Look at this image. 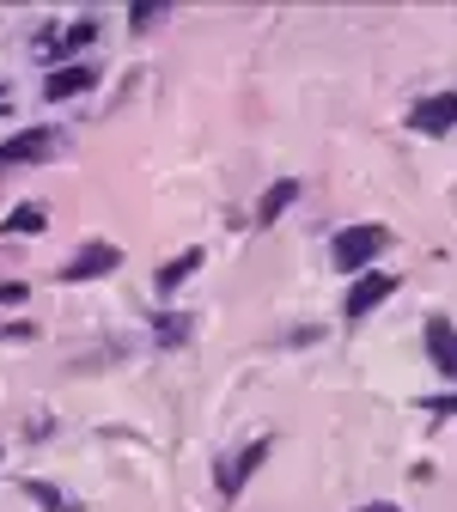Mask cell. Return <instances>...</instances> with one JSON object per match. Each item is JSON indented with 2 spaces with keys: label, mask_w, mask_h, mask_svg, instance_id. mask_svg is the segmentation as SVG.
<instances>
[{
  "label": "cell",
  "mask_w": 457,
  "mask_h": 512,
  "mask_svg": "<svg viewBox=\"0 0 457 512\" xmlns=\"http://www.w3.org/2000/svg\"><path fill=\"white\" fill-rule=\"evenodd\" d=\"M0 116H7V104H0Z\"/></svg>",
  "instance_id": "obj_19"
},
{
  "label": "cell",
  "mask_w": 457,
  "mask_h": 512,
  "mask_svg": "<svg viewBox=\"0 0 457 512\" xmlns=\"http://www.w3.org/2000/svg\"><path fill=\"white\" fill-rule=\"evenodd\" d=\"M263 464H269V439H250L244 452H238V458H232V464L220 470V494H238V488H244V482H250L256 470H263Z\"/></svg>",
  "instance_id": "obj_5"
},
{
  "label": "cell",
  "mask_w": 457,
  "mask_h": 512,
  "mask_svg": "<svg viewBox=\"0 0 457 512\" xmlns=\"http://www.w3.org/2000/svg\"><path fill=\"white\" fill-rule=\"evenodd\" d=\"M159 19H165V7H135V13H128V25H141V31L159 25Z\"/></svg>",
  "instance_id": "obj_15"
},
{
  "label": "cell",
  "mask_w": 457,
  "mask_h": 512,
  "mask_svg": "<svg viewBox=\"0 0 457 512\" xmlns=\"http://www.w3.org/2000/svg\"><path fill=\"white\" fill-rule=\"evenodd\" d=\"M409 128L415 135H445V128H457V92H433L409 110Z\"/></svg>",
  "instance_id": "obj_4"
},
{
  "label": "cell",
  "mask_w": 457,
  "mask_h": 512,
  "mask_svg": "<svg viewBox=\"0 0 457 512\" xmlns=\"http://www.w3.org/2000/svg\"><path fill=\"white\" fill-rule=\"evenodd\" d=\"M427 409L433 415H457V397H427Z\"/></svg>",
  "instance_id": "obj_17"
},
{
  "label": "cell",
  "mask_w": 457,
  "mask_h": 512,
  "mask_svg": "<svg viewBox=\"0 0 457 512\" xmlns=\"http://www.w3.org/2000/svg\"><path fill=\"white\" fill-rule=\"evenodd\" d=\"M25 500H37L43 512H80L68 494H61V488H49V482H25Z\"/></svg>",
  "instance_id": "obj_11"
},
{
  "label": "cell",
  "mask_w": 457,
  "mask_h": 512,
  "mask_svg": "<svg viewBox=\"0 0 457 512\" xmlns=\"http://www.w3.org/2000/svg\"><path fill=\"white\" fill-rule=\"evenodd\" d=\"M92 37H98V25H92V19H80V25H68V31H61V43H55L49 55H74V49H86Z\"/></svg>",
  "instance_id": "obj_12"
},
{
  "label": "cell",
  "mask_w": 457,
  "mask_h": 512,
  "mask_svg": "<svg viewBox=\"0 0 457 512\" xmlns=\"http://www.w3.org/2000/svg\"><path fill=\"white\" fill-rule=\"evenodd\" d=\"M183 336H189L183 317H165V324H159V342H183Z\"/></svg>",
  "instance_id": "obj_14"
},
{
  "label": "cell",
  "mask_w": 457,
  "mask_h": 512,
  "mask_svg": "<svg viewBox=\"0 0 457 512\" xmlns=\"http://www.w3.org/2000/svg\"><path fill=\"white\" fill-rule=\"evenodd\" d=\"M92 86H98V74H92V68H55L43 92H49V98H80V92H92Z\"/></svg>",
  "instance_id": "obj_9"
},
{
  "label": "cell",
  "mask_w": 457,
  "mask_h": 512,
  "mask_svg": "<svg viewBox=\"0 0 457 512\" xmlns=\"http://www.w3.org/2000/svg\"><path fill=\"white\" fill-rule=\"evenodd\" d=\"M384 244H390V232L366 220V226H342L336 244H330V256H336V269H342V275H366V269H372V256H378Z\"/></svg>",
  "instance_id": "obj_1"
},
{
  "label": "cell",
  "mask_w": 457,
  "mask_h": 512,
  "mask_svg": "<svg viewBox=\"0 0 457 512\" xmlns=\"http://www.w3.org/2000/svg\"><path fill=\"white\" fill-rule=\"evenodd\" d=\"M390 293H397V275H378V269H366L360 281H354V293L342 299V317H348V324H360V317H372Z\"/></svg>",
  "instance_id": "obj_2"
},
{
  "label": "cell",
  "mask_w": 457,
  "mask_h": 512,
  "mask_svg": "<svg viewBox=\"0 0 457 512\" xmlns=\"http://www.w3.org/2000/svg\"><path fill=\"white\" fill-rule=\"evenodd\" d=\"M427 354L445 378H457V324L451 317H427Z\"/></svg>",
  "instance_id": "obj_6"
},
{
  "label": "cell",
  "mask_w": 457,
  "mask_h": 512,
  "mask_svg": "<svg viewBox=\"0 0 457 512\" xmlns=\"http://www.w3.org/2000/svg\"><path fill=\"white\" fill-rule=\"evenodd\" d=\"M0 305H25V281H0Z\"/></svg>",
  "instance_id": "obj_16"
},
{
  "label": "cell",
  "mask_w": 457,
  "mask_h": 512,
  "mask_svg": "<svg viewBox=\"0 0 457 512\" xmlns=\"http://www.w3.org/2000/svg\"><path fill=\"white\" fill-rule=\"evenodd\" d=\"M7 232H43V208H19V214H7Z\"/></svg>",
  "instance_id": "obj_13"
},
{
  "label": "cell",
  "mask_w": 457,
  "mask_h": 512,
  "mask_svg": "<svg viewBox=\"0 0 457 512\" xmlns=\"http://www.w3.org/2000/svg\"><path fill=\"white\" fill-rule=\"evenodd\" d=\"M195 269H202V250H183V256H171V263L159 269V293H177Z\"/></svg>",
  "instance_id": "obj_10"
},
{
  "label": "cell",
  "mask_w": 457,
  "mask_h": 512,
  "mask_svg": "<svg viewBox=\"0 0 457 512\" xmlns=\"http://www.w3.org/2000/svg\"><path fill=\"white\" fill-rule=\"evenodd\" d=\"M49 147H55L49 128H25V135L0 141V165H31V159H49Z\"/></svg>",
  "instance_id": "obj_7"
},
{
  "label": "cell",
  "mask_w": 457,
  "mask_h": 512,
  "mask_svg": "<svg viewBox=\"0 0 457 512\" xmlns=\"http://www.w3.org/2000/svg\"><path fill=\"white\" fill-rule=\"evenodd\" d=\"M354 512H403V506H390V500H366V506H354Z\"/></svg>",
  "instance_id": "obj_18"
},
{
  "label": "cell",
  "mask_w": 457,
  "mask_h": 512,
  "mask_svg": "<svg viewBox=\"0 0 457 512\" xmlns=\"http://www.w3.org/2000/svg\"><path fill=\"white\" fill-rule=\"evenodd\" d=\"M293 202H299V183H293V177H281V183H269V196H263V202H256V226H275V220H281V214H287Z\"/></svg>",
  "instance_id": "obj_8"
},
{
  "label": "cell",
  "mask_w": 457,
  "mask_h": 512,
  "mask_svg": "<svg viewBox=\"0 0 457 512\" xmlns=\"http://www.w3.org/2000/svg\"><path fill=\"white\" fill-rule=\"evenodd\" d=\"M116 263H122L116 244H86V250H74L68 263H61V281H98V275H110Z\"/></svg>",
  "instance_id": "obj_3"
}]
</instances>
